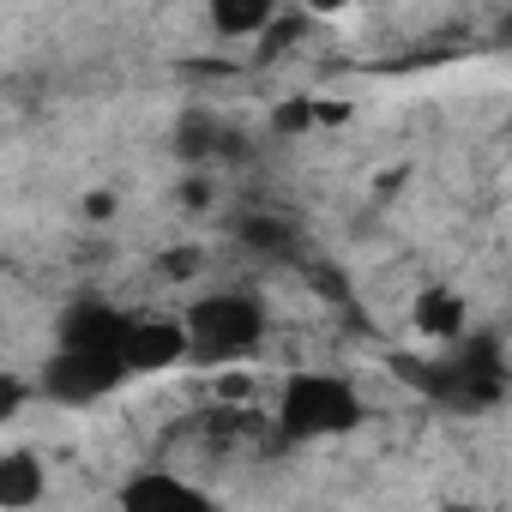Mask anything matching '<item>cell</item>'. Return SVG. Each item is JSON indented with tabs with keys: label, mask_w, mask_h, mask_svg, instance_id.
Wrapping results in <instances>:
<instances>
[{
	"label": "cell",
	"mask_w": 512,
	"mask_h": 512,
	"mask_svg": "<svg viewBox=\"0 0 512 512\" xmlns=\"http://www.w3.org/2000/svg\"><path fill=\"white\" fill-rule=\"evenodd\" d=\"M31 398H37V380H25V374H13V368H0V428H7Z\"/></svg>",
	"instance_id": "cell-10"
},
{
	"label": "cell",
	"mask_w": 512,
	"mask_h": 512,
	"mask_svg": "<svg viewBox=\"0 0 512 512\" xmlns=\"http://www.w3.org/2000/svg\"><path fill=\"white\" fill-rule=\"evenodd\" d=\"M49 494V470L31 452H0V506H37Z\"/></svg>",
	"instance_id": "cell-7"
},
{
	"label": "cell",
	"mask_w": 512,
	"mask_h": 512,
	"mask_svg": "<svg viewBox=\"0 0 512 512\" xmlns=\"http://www.w3.org/2000/svg\"><path fill=\"white\" fill-rule=\"evenodd\" d=\"M247 241H253V247H266V253H290V229H284V223H272V217H253Z\"/></svg>",
	"instance_id": "cell-11"
},
{
	"label": "cell",
	"mask_w": 512,
	"mask_h": 512,
	"mask_svg": "<svg viewBox=\"0 0 512 512\" xmlns=\"http://www.w3.org/2000/svg\"><path fill=\"white\" fill-rule=\"evenodd\" d=\"M181 332H187V362L235 368V362H253L266 350L272 314H266V302L253 290H205L199 302H187Z\"/></svg>",
	"instance_id": "cell-2"
},
{
	"label": "cell",
	"mask_w": 512,
	"mask_h": 512,
	"mask_svg": "<svg viewBox=\"0 0 512 512\" xmlns=\"http://www.w3.org/2000/svg\"><path fill=\"white\" fill-rule=\"evenodd\" d=\"M127 386V362L109 344H67L55 338V356L37 368V398L61 404V410H91L103 398H115Z\"/></svg>",
	"instance_id": "cell-3"
},
{
	"label": "cell",
	"mask_w": 512,
	"mask_h": 512,
	"mask_svg": "<svg viewBox=\"0 0 512 512\" xmlns=\"http://www.w3.org/2000/svg\"><path fill=\"white\" fill-rule=\"evenodd\" d=\"M121 506H133V512H175V506H211V494L199 482L163 470V464H145V470H133L121 482Z\"/></svg>",
	"instance_id": "cell-6"
},
{
	"label": "cell",
	"mask_w": 512,
	"mask_h": 512,
	"mask_svg": "<svg viewBox=\"0 0 512 512\" xmlns=\"http://www.w3.org/2000/svg\"><path fill=\"white\" fill-rule=\"evenodd\" d=\"M410 380L452 404V410H494L506 398V362H500V344L494 338H464L458 356H440V362H416Z\"/></svg>",
	"instance_id": "cell-4"
},
{
	"label": "cell",
	"mask_w": 512,
	"mask_h": 512,
	"mask_svg": "<svg viewBox=\"0 0 512 512\" xmlns=\"http://www.w3.org/2000/svg\"><path fill=\"white\" fill-rule=\"evenodd\" d=\"M121 362H127V380H145V374H169V368H181V362H187L181 314H127Z\"/></svg>",
	"instance_id": "cell-5"
},
{
	"label": "cell",
	"mask_w": 512,
	"mask_h": 512,
	"mask_svg": "<svg viewBox=\"0 0 512 512\" xmlns=\"http://www.w3.org/2000/svg\"><path fill=\"white\" fill-rule=\"evenodd\" d=\"M416 326H422V332H434V338H446V332H458V326H464V302H458V296H446V290H428V296L416 302Z\"/></svg>",
	"instance_id": "cell-9"
},
{
	"label": "cell",
	"mask_w": 512,
	"mask_h": 512,
	"mask_svg": "<svg viewBox=\"0 0 512 512\" xmlns=\"http://www.w3.org/2000/svg\"><path fill=\"white\" fill-rule=\"evenodd\" d=\"M368 416V398L350 374L338 368H290L278 380V398H272V428L290 440V446H320V440H344L356 434Z\"/></svg>",
	"instance_id": "cell-1"
},
{
	"label": "cell",
	"mask_w": 512,
	"mask_h": 512,
	"mask_svg": "<svg viewBox=\"0 0 512 512\" xmlns=\"http://www.w3.org/2000/svg\"><path fill=\"white\" fill-rule=\"evenodd\" d=\"M284 0H205V19L217 37H260L278 19Z\"/></svg>",
	"instance_id": "cell-8"
},
{
	"label": "cell",
	"mask_w": 512,
	"mask_h": 512,
	"mask_svg": "<svg viewBox=\"0 0 512 512\" xmlns=\"http://www.w3.org/2000/svg\"><path fill=\"white\" fill-rule=\"evenodd\" d=\"M302 7H308V13H314V19H338V13H344V7H350V0H302Z\"/></svg>",
	"instance_id": "cell-12"
}]
</instances>
